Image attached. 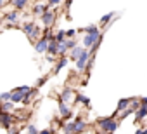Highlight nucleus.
<instances>
[{"instance_id":"nucleus-33","label":"nucleus","mask_w":147,"mask_h":134,"mask_svg":"<svg viewBox=\"0 0 147 134\" xmlns=\"http://www.w3.org/2000/svg\"><path fill=\"white\" fill-rule=\"evenodd\" d=\"M45 80H47V77H43V79H40V80H38V84H36V85H43V84H45Z\"/></svg>"},{"instance_id":"nucleus-34","label":"nucleus","mask_w":147,"mask_h":134,"mask_svg":"<svg viewBox=\"0 0 147 134\" xmlns=\"http://www.w3.org/2000/svg\"><path fill=\"white\" fill-rule=\"evenodd\" d=\"M9 134H19V131L18 129H9Z\"/></svg>"},{"instance_id":"nucleus-21","label":"nucleus","mask_w":147,"mask_h":134,"mask_svg":"<svg viewBox=\"0 0 147 134\" xmlns=\"http://www.w3.org/2000/svg\"><path fill=\"white\" fill-rule=\"evenodd\" d=\"M85 33H92V35H100V30L97 26H87L85 28Z\"/></svg>"},{"instance_id":"nucleus-24","label":"nucleus","mask_w":147,"mask_h":134,"mask_svg":"<svg viewBox=\"0 0 147 134\" xmlns=\"http://www.w3.org/2000/svg\"><path fill=\"white\" fill-rule=\"evenodd\" d=\"M76 101H78V103H83V105H87V106L90 105V99L85 98V96H76Z\"/></svg>"},{"instance_id":"nucleus-30","label":"nucleus","mask_w":147,"mask_h":134,"mask_svg":"<svg viewBox=\"0 0 147 134\" xmlns=\"http://www.w3.org/2000/svg\"><path fill=\"white\" fill-rule=\"evenodd\" d=\"M49 4H50V5H59L61 0H49Z\"/></svg>"},{"instance_id":"nucleus-5","label":"nucleus","mask_w":147,"mask_h":134,"mask_svg":"<svg viewBox=\"0 0 147 134\" xmlns=\"http://www.w3.org/2000/svg\"><path fill=\"white\" fill-rule=\"evenodd\" d=\"M99 38H100V35H92V33H87V35L83 37V47H85V49H92V47L99 42Z\"/></svg>"},{"instance_id":"nucleus-23","label":"nucleus","mask_w":147,"mask_h":134,"mask_svg":"<svg viewBox=\"0 0 147 134\" xmlns=\"http://www.w3.org/2000/svg\"><path fill=\"white\" fill-rule=\"evenodd\" d=\"M12 106H14L12 101H2V111H9Z\"/></svg>"},{"instance_id":"nucleus-11","label":"nucleus","mask_w":147,"mask_h":134,"mask_svg":"<svg viewBox=\"0 0 147 134\" xmlns=\"http://www.w3.org/2000/svg\"><path fill=\"white\" fill-rule=\"evenodd\" d=\"M23 99H24V94H23V92H19V91H16V89L11 92V101H12V103H23Z\"/></svg>"},{"instance_id":"nucleus-29","label":"nucleus","mask_w":147,"mask_h":134,"mask_svg":"<svg viewBox=\"0 0 147 134\" xmlns=\"http://www.w3.org/2000/svg\"><path fill=\"white\" fill-rule=\"evenodd\" d=\"M2 101H11V92H4L2 94Z\"/></svg>"},{"instance_id":"nucleus-7","label":"nucleus","mask_w":147,"mask_h":134,"mask_svg":"<svg viewBox=\"0 0 147 134\" xmlns=\"http://www.w3.org/2000/svg\"><path fill=\"white\" fill-rule=\"evenodd\" d=\"M14 122V115H11L9 111H2V124L5 129H11V124Z\"/></svg>"},{"instance_id":"nucleus-31","label":"nucleus","mask_w":147,"mask_h":134,"mask_svg":"<svg viewBox=\"0 0 147 134\" xmlns=\"http://www.w3.org/2000/svg\"><path fill=\"white\" fill-rule=\"evenodd\" d=\"M40 134H54L52 129H45V131H40Z\"/></svg>"},{"instance_id":"nucleus-32","label":"nucleus","mask_w":147,"mask_h":134,"mask_svg":"<svg viewBox=\"0 0 147 134\" xmlns=\"http://www.w3.org/2000/svg\"><path fill=\"white\" fill-rule=\"evenodd\" d=\"M140 103H142V106L147 108V98H140Z\"/></svg>"},{"instance_id":"nucleus-17","label":"nucleus","mask_w":147,"mask_h":134,"mask_svg":"<svg viewBox=\"0 0 147 134\" xmlns=\"http://www.w3.org/2000/svg\"><path fill=\"white\" fill-rule=\"evenodd\" d=\"M130 103H131L130 99H119V101H118V110H119V111L128 110V105H130Z\"/></svg>"},{"instance_id":"nucleus-18","label":"nucleus","mask_w":147,"mask_h":134,"mask_svg":"<svg viewBox=\"0 0 147 134\" xmlns=\"http://www.w3.org/2000/svg\"><path fill=\"white\" fill-rule=\"evenodd\" d=\"M66 38H67V37H66V31H64V30H59V31L55 33V40H57L59 44L66 42Z\"/></svg>"},{"instance_id":"nucleus-35","label":"nucleus","mask_w":147,"mask_h":134,"mask_svg":"<svg viewBox=\"0 0 147 134\" xmlns=\"http://www.w3.org/2000/svg\"><path fill=\"white\" fill-rule=\"evenodd\" d=\"M135 134H145V132H144V131H142V129H138V131H137V132H135Z\"/></svg>"},{"instance_id":"nucleus-10","label":"nucleus","mask_w":147,"mask_h":134,"mask_svg":"<svg viewBox=\"0 0 147 134\" xmlns=\"http://www.w3.org/2000/svg\"><path fill=\"white\" fill-rule=\"evenodd\" d=\"M147 117V108L145 106H140L137 111H135V124H138L142 118H145Z\"/></svg>"},{"instance_id":"nucleus-22","label":"nucleus","mask_w":147,"mask_h":134,"mask_svg":"<svg viewBox=\"0 0 147 134\" xmlns=\"http://www.w3.org/2000/svg\"><path fill=\"white\" fill-rule=\"evenodd\" d=\"M12 4H14L16 9H23V7L28 4V0H12Z\"/></svg>"},{"instance_id":"nucleus-37","label":"nucleus","mask_w":147,"mask_h":134,"mask_svg":"<svg viewBox=\"0 0 147 134\" xmlns=\"http://www.w3.org/2000/svg\"><path fill=\"white\" fill-rule=\"evenodd\" d=\"M36 2H40V0H36Z\"/></svg>"},{"instance_id":"nucleus-26","label":"nucleus","mask_w":147,"mask_h":134,"mask_svg":"<svg viewBox=\"0 0 147 134\" xmlns=\"http://www.w3.org/2000/svg\"><path fill=\"white\" fill-rule=\"evenodd\" d=\"M113 16H114V12H109V14L102 16V18H100V23H102V25H106V23H107V21H109V19L113 18Z\"/></svg>"},{"instance_id":"nucleus-6","label":"nucleus","mask_w":147,"mask_h":134,"mask_svg":"<svg viewBox=\"0 0 147 134\" xmlns=\"http://www.w3.org/2000/svg\"><path fill=\"white\" fill-rule=\"evenodd\" d=\"M85 52V49L83 47H75V49H71V52H69V59H73V61H78L80 57H82V54Z\"/></svg>"},{"instance_id":"nucleus-13","label":"nucleus","mask_w":147,"mask_h":134,"mask_svg":"<svg viewBox=\"0 0 147 134\" xmlns=\"http://www.w3.org/2000/svg\"><path fill=\"white\" fill-rule=\"evenodd\" d=\"M75 132H76V125H75V122L64 124V134H75Z\"/></svg>"},{"instance_id":"nucleus-25","label":"nucleus","mask_w":147,"mask_h":134,"mask_svg":"<svg viewBox=\"0 0 147 134\" xmlns=\"http://www.w3.org/2000/svg\"><path fill=\"white\" fill-rule=\"evenodd\" d=\"M26 132H28V134H40V132H38V129H36V127H35L33 124H30V125H28Z\"/></svg>"},{"instance_id":"nucleus-19","label":"nucleus","mask_w":147,"mask_h":134,"mask_svg":"<svg viewBox=\"0 0 147 134\" xmlns=\"http://www.w3.org/2000/svg\"><path fill=\"white\" fill-rule=\"evenodd\" d=\"M67 49H69V47H67V40H66V42H62V44H59V52H57V56H61V57H62V56L67 52Z\"/></svg>"},{"instance_id":"nucleus-12","label":"nucleus","mask_w":147,"mask_h":134,"mask_svg":"<svg viewBox=\"0 0 147 134\" xmlns=\"http://www.w3.org/2000/svg\"><path fill=\"white\" fill-rule=\"evenodd\" d=\"M54 18H55V14H54V12H49V11H47V12H45V14L42 16V23H43L45 26H50V23L54 21Z\"/></svg>"},{"instance_id":"nucleus-28","label":"nucleus","mask_w":147,"mask_h":134,"mask_svg":"<svg viewBox=\"0 0 147 134\" xmlns=\"http://www.w3.org/2000/svg\"><path fill=\"white\" fill-rule=\"evenodd\" d=\"M75 33H76L75 30H66V37L67 38H73V37H75Z\"/></svg>"},{"instance_id":"nucleus-16","label":"nucleus","mask_w":147,"mask_h":134,"mask_svg":"<svg viewBox=\"0 0 147 134\" xmlns=\"http://www.w3.org/2000/svg\"><path fill=\"white\" fill-rule=\"evenodd\" d=\"M18 18H19V14H18L16 11H12V12H7V14L4 16V19H5V21H11V23H12V21L16 23V21H18Z\"/></svg>"},{"instance_id":"nucleus-4","label":"nucleus","mask_w":147,"mask_h":134,"mask_svg":"<svg viewBox=\"0 0 147 134\" xmlns=\"http://www.w3.org/2000/svg\"><path fill=\"white\" fill-rule=\"evenodd\" d=\"M23 31H24L30 38H35V37L40 33V28H38L35 23H26V25L23 26Z\"/></svg>"},{"instance_id":"nucleus-14","label":"nucleus","mask_w":147,"mask_h":134,"mask_svg":"<svg viewBox=\"0 0 147 134\" xmlns=\"http://www.w3.org/2000/svg\"><path fill=\"white\" fill-rule=\"evenodd\" d=\"M45 12H47V7L42 5V4H36V5L33 7V14H36V16H43Z\"/></svg>"},{"instance_id":"nucleus-20","label":"nucleus","mask_w":147,"mask_h":134,"mask_svg":"<svg viewBox=\"0 0 147 134\" xmlns=\"http://www.w3.org/2000/svg\"><path fill=\"white\" fill-rule=\"evenodd\" d=\"M66 64H67V57H66V56H62V57L59 59V63L55 64V73H57V72H59L61 68H64V66H66Z\"/></svg>"},{"instance_id":"nucleus-36","label":"nucleus","mask_w":147,"mask_h":134,"mask_svg":"<svg viewBox=\"0 0 147 134\" xmlns=\"http://www.w3.org/2000/svg\"><path fill=\"white\" fill-rule=\"evenodd\" d=\"M106 134H113V132H106Z\"/></svg>"},{"instance_id":"nucleus-15","label":"nucleus","mask_w":147,"mask_h":134,"mask_svg":"<svg viewBox=\"0 0 147 134\" xmlns=\"http://www.w3.org/2000/svg\"><path fill=\"white\" fill-rule=\"evenodd\" d=\"M75 125H76V134H80V132H83V131L87 129V122L82 120V118H78V120L75 122Z\"/></svg>"},{"instance_id":"nucleus-2","label":"nucleus","mask_w":147,"mask_h":134,"mask_svg":"<svg viewBox=\"0 0 147 134\" xmlns=\"http://www.w3.org/2000/svg\"><path fill=\"white\" fill-rule=\"evenodd\" d=\"M88 59H90V51L85 49V52L82 54V57L76 61V70L78 72H83L85 68H88Z\"/></svg>"},{"instance_id":"nucleus-27","label":"nucleus","mask_w":147,"mask_h":134,"mask_svg":"<svg viewBox=\"0 0 147 134\" xmlns=\"http://www.w3.org/2000/svg\"><path fill=\"white\" fill-rule=\"evenodd\" d=\"M67 47H69V49H75V47H78V42H76V40H69V38H67Z\"/></svg>"},{"instance_id":"nucleus-9","label":"nucleus","mask_w":147,"mask_h":134,"mask_svg":"<svg viewBox=\"0 0 147 134\" xmlns=\"http://www.w3.org/2000/svg\"><path fill=\"white\" fill-rule=\"evenodd\" d=\"M59 113H61V117H64V118H69V117H71V110H69L67 103L59 101Z\"/></svg>"},{"instance_id":"nucleus-8","label":"nucleus","mask_w":147,"mask_h":134,"mask_svg":"<svg viewBox=\"0 0 147 134\" xmlns=\"http://www.w3.org/2000/svg\"><path fill=\"white\" fill-rule=\"evenodd\" d=\"M73 96H75V92H73L71 89H64L62 91V94H61V98H59V101H62V103H69V101H73Z\"/></svg>"},{"instance_id":"nucleus-3","label":"nucleus","mask_w":147,"mask_h":134,"mask_svg":"<svg viewBox=\"0 0 147 134\" xmlns=\"http://www.w3.org/2000/svg\"><path fill=\"white\" fill-rule=\"evenodd\" d=\"M49 44H50L49 37H42L40 40H36V42H35V49H36V52H38V54H45V52L49 51Z\"/></svg>"},{"instance_id":"nucleus-1","label":"nucleus","mask_w":147,"mask_h":134,"mask_svg":"<svg viewBox=\"0 0 147 134\" xmlns=\"http://www.w3.org/2000/svg\"><path fill=\"white\" fill-rule=\"evenodd\" d=\"M97 124H99V127H100L102 131H106V132H114V131L118 129V122H116L113 117L99 118V120H97Z\"/></svg>"}]
</instances>
